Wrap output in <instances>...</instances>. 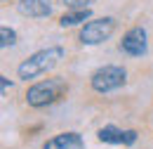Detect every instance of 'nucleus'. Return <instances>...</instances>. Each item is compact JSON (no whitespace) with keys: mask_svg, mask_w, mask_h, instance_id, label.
<instances>
[{"mask_svg":"<svg viewBox=\"0 0 153 149\" xmlns=\"http://www.w3.org/2000/svg\"><path fill=\"white\" fill-rule=\"evenodd\" d=\"M61 57H64V50H61V47L38 50V52H33L28 59H24V62H21L19 69H17V74H19V78H24V81L36 78V76L47 74L50 69H54V66L59 64V59H61Z\"/></svg>","mask_w":153,"mask_h":149,"instance_id":"nucleus-1","label":"nucleus"},{"mask_svg":"<svg viewBox=\"0 0 153 149\" xmlns=\"http://www.w3.org/2000/svg\"><path fill=\"white\" fill-rule=\"evenodd\" d=\"M64 93H66V83H64V81L47 78V81H40V83H36V85L28 88V93H26V102H28L31 107L40 109V107L54 104Z\"/></svg>","mask_w":153,"mask_h":149,"instance_id":"nucleus-2","label":"nucleus"},{"mask_svg":"<svg viewBox=\"0 0 153 149\" xmlns=\"http://www.w3.org/2000/svg\"><path fill=\"white\" fill-rule=\"evenodd\" d=\"M125 81H127V71L123 66H115V64H106V66L97 69L94 74H92V78H90V83H92V88H94L97 93L118 90V88L125 85Z\"/></svg>","mask_w":153,"mask_h":149,"instance_id":"nucleus-3","label":"nucleus"},{"mask_svg":"<svg viewBox=\"0 0 153 149\" xmlns=\"http://www.w3.org/2000/svg\"><path fill=\"white\" fill-rule=\"evenodd\" d=\"M115 31V19L113 17H101V19H90L80 29V43L82 45H99L104 40L113 36Z\"/></svg>","mask_w":153,"mask_h":149,"instance_id":"nucleus-4","label":"nucleus"},{"mask_svg":"<svg viewBox=\"0 0 153 149\" xmlns=\"http://www.w3.org/2000/svg\"><path fill=\"white\" fill-rule=\"evenodd\" d=\"M120 50L125 52V55L130 57H141L146 55V50H149V43H146V31L141 29V26H134L130 29L123 40H120Z\"/></svg>","mask_w":153,"mask_h":149,"instance_id":"nucleus-5","label":"nucleus"},{"mask_svg":"<svg viewBox=\"0 0 153 149\" xmlns=\"http://www.w3.org/2000/svg\"><path fill=\"white\" fill-rule=\"evenodd\" d=\"M97 135H99V140L106 142V144H127V147H130V144L137 142V130H120V128H115V126H104Z\"/></svg>","mask_w":153,"mask_h":149,"instance_id":"nucleus-6","label":"nucleus"},{"mask_svg":"<svg viewBox=\"0 0 153 149\" xmlns=\"http://www.w3.org/2000/svg\"><path fill=\"white\" fill-rule=\"evenodd\" d=\"M42 149H85V140L78 132H59L52 140H47Z\"/></svg>","mask_w":153,"mask_h":149,"instance_id":"nucleus-7","label":"nucleus"},{"mask_svg":"<svg viewBox=\"0 0 153 149\" xmlns=\"http://www.w3.org/2000/svg\"><path fill=\"white\" fill-rule=\"evenodd\" d=\"M19 12L24 17H33V19L50 17L52 2H50V0H21L19 2Z\"/></svg>","mask_w":153,"mask_h":149,"instance_id":"nucleus-8","label":"nucleus"},{"mask_svg":"<svg viewBox=\"0 0 153 149\" xmlns=\"http://www.w3.org/2000/svg\"><path fill=\"white\" fill-rule=\"evenodd\" d=\"M92 17V12H90V7H80V10H73V12H66L64 17L59 19V24L66 29V26H78V24H82V21H87V19Z\"/></svg>","mask_w":153,"mask_h":149,"instance_id":"nucleus-9","label":"nucleus"},{"mask_svg":"<svg viewBox=\"0 0 153 149\" xmlns=\"http://www.w3.org/2000/svg\"><path fill=\"white\" fill-rule=\"evenodd\" d=\"M17 43V33L10 26H0V47H10Z\"/></svg>","mask_w":153,"mask_h":149,"instance_id":"nucleus-10","label":"nucleus"},{"mask_svg":"<svg viewBox=\"0 0 153 149\" xmlns=\"http://www.w3.org/2000/svg\"><path fill=\"white\" fill-rule=\"evenodd\" d=\"M90 2H94V0H64V5H68V7H73V10L90 7Z\"/></svg>","mask_w":153,"mask_h":149,"instance_id":"nucleus-11","label":"nucleus"},{"mask_svg":"<svg viewBox=\"0 0 153 149\" xmlns=\"http://www.w3.org/2000/svg\"><path fill=\"white\" fill-rule=\"evenodd\" d=\"M10 88H12V85H10V81H7L5 76H0V90H2V95H7Z\"/></svg>","mask_w":153,"mask_h":149,"instance_id":"nucleus-12","label":"nucleus"},{"mask_svg":"<svg viewBox=\"0 0 153 149\" xmlns=\"http://www.w3.org/2000/svg\"><path fill=\"white\" fill-rule=\"evenodd\" d=\"M0 2H10V0H0Z\"/></svg>","mask_w":153,"mask_h":149,"instance_id":"nucleus-13","label":"nucleus"}]
</instances>
